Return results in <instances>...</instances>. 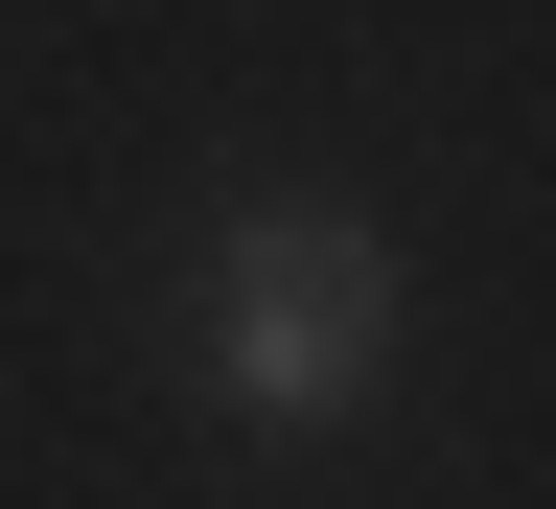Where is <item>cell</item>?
<instances>
[{
	"label": "cell",
	"instance_id": "6da1fadb",
	"mask_svg": "<svg viewBox=\"0 0 556 509\" xmlns=\"http://www.w3.org/2000/svg\"><path fill=\"white\" fill-rule=\"evenodd\" d=\"M371 371H394V255L348 208H255L208 255V394L232 417H348Z\"/></svg>",
	"mask_w": 556,
	"mask_h": 509
}]
</instances>
